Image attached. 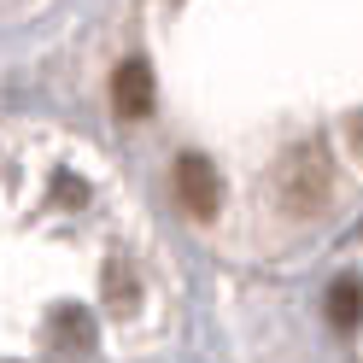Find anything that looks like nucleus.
Segmentation results:
<instances>
[{"mask_svg":"<svg viewBox=\"0 0 363 363\" xmlns=\"http://www.w3.org/2000/svg\"><path fill=\"white\" fill-rule=\"evenodd\" d=\"M276 188H281V206H287L293 217H311V211L328 199V164H323V152H316V147H299V152L281 164Z\"/></svg>","mask_w":363,"mask_h":363,"instance_id":"obj_1","label":"nucleus"},{"mask_svg":"<svg viewBox=\"0 0 363 363\" xmlns=\"http://www.w3.org/2000/svg\"><path fill=\"white\" fill-rule=\"evenodd\" d=\"M176 199H182V211L199 217V223L217 217L223 182H217V170H211V158H199V152H182V158H176Z\"/></svg>","mask_w":363,"mask_h":363,"instance_id":"obj_2","label":"nucleus"},{"mask_svg":"<svg viewBox=\"0 0 363 363\" xmlns=\"http://www.w3.org/2000/svg\"><path fill=\"white\" fill-rule=\"evenodd\" d=\"M111 106L123 118H147L152 111V65L147 59H123L118 77H111Z\"/></svg>","mask_w":363,"mask_h":363,"instance_id":"obj_3","label":"nucleus"},{"mask_svg":"<svg viewBox=\"0 0 363 363\" xmlns=\"http://www.w3.org/2000/svg\"><path fill=\"white\" fill-rule=\"evenodd\" d=\"M323 311H328V323H334L340 334H357V328H363V281H357V276H340V281L328 287V305H323Z\"/></svg>","mask_w":363,"mask_h":363,"instance_id":"obj_4","label":"nucleus"},{"mask_svg":"<svg viewBox=\"0 0 363 363\" xmlns=\"http://www.w3.org/2000/svg\"><path fill=\"white\" fill-rule=\"evenodd\" d=\"M135 299H141V287H135L129 264H123V258H111V264H106V305L118 311V316H129V311H135Z\"/></svg>","mask_w":363,"mask_h":363,"instance_id":"obj_5","label":"nucleus"},{"mask_svg":"<svg viewBox=\"0 0 363 363\" xmlns=\"http://www.w3.org/2000/svg\"><path fill=\"white\" fill-rule=\"evenodd\" d=\"M53 334L65 340V352H88L94 346V323H88V311H77V305H65L53 316Z\"/></svg>","mask_w":363,"mask_h":363,"instance_id":"obj_6","label":"nucleus"},{"mask_svg":"<svg viewBox=\"0 0 363 363\" xmlns=\"http://www.w3.org/2000/svg\"><path fill=\"white\" fill-rule=\"evenodd\" d=\"M53 194L65 199V206H77V199H88V188H82L77 176H59V182H53Z\"/></svg>","mask_w":363,"mask_h":363,"instance_id":"obj_7","label":"nucleus"}]
</instances>
